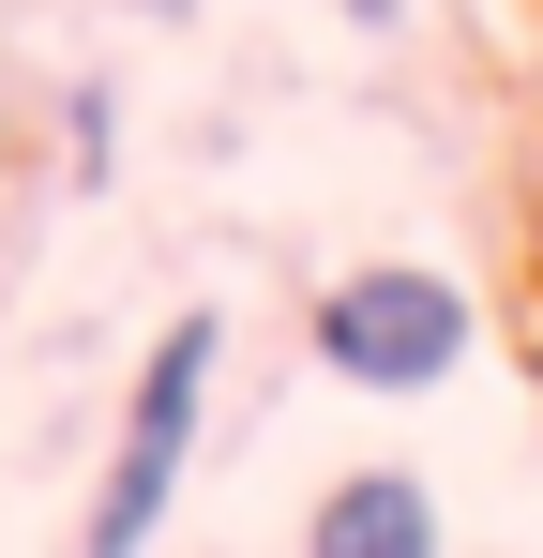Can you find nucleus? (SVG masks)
I'll list each match as a JSON object with an SVG mask.
<instances>
[{
    "label": "nucleus",
    "mask_w": 543,
    "mask_h": 558,
    "mask_svg": "<svg viewBox=\"0 0 543 558\" xmlns=\"http://www.w3.org/2000/svg\"><path fill=\"white\" fill-rule=\"evenodd\" d=\"M317 363L348 377V392H438L452 363H468V287L452 272H348L317 287Z\"/></svg>",
    "instance_id": "f03ea898"
},
{
    "label": "nucleus",
    "mask_w": 543,
    "mask_h": 558,
    "mask_svg": "<svg viewBox=\"0 0 543 558\" xmlns=\"http://www.w3.org/2000/svg\"><path fill=\"white\" fill-rule=\"evenodd\" d=\"M152 15H196V0H152Z\"/></svg>",
    "instance_id": "20e7f679"
},
{
    "label": "nucleus",
    "mask_w": 543,
    "mask_h": 558,
    "mask_svg": "<svg viewBox=\"0 0 543 558\" xmlns=\"http://www.w3.org/2000/svg\"><path fill=\"white\" fill-rule=\"evenodd\" d=\"M317 558H423L438 544V498L408 483V468H362V483H333L317 498V529H302Z\"/></svg>",
    "instance_id": "7ed1b4c3"
},
{
    "label": "nucleus",
    "mask_w": 543,
    "mask_h": 558,
    "mask_svg": "<svg viewBox=\"0 0 543 558\" xmlns=\"http://www.w3.org/2000/svg\"><path fill=\"white\" fill-rule=\"evenodd\" d=\"M212 363H227L212 317H167V332H152V363H136V392H121V453H106V483H90V544H106V558L167 544V498H181V468H196Z\"/></svg>",
    "instance_id": "f257e3e1"
}]
</instances>
